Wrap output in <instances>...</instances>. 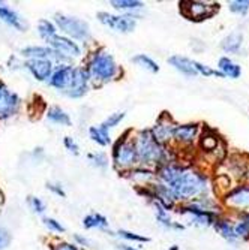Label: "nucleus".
<instances>
[{"mask_svg":"<svg viewBox=\"0 0 249 250\" xmlns=\"http://www.w3.org/2000/svg\"><path fill=\"white\" fill-rule=\"evenodd\" d=\"M53 250H81L75 243H68V241H60L53 246Z\"/></svg>","mask_w":249,"mask_h":250,"instance_id":"43","label":"nucleus"},{"mask_svg":"<svg viewBox=\"0 0 249 250\" xmlns=\"http://www.w3.org/2000/svg\"><path fill=\"white\" fill-rule=\"evenodd\" d=\"M234 234L236 237H242V238H246L249 235V216L245 217L236 228H234Z\"/></svg>","mask_w":249,"mask_h":250,"instance_id":"40","label":"nucleus"},{"mask_svg":"<svg viewBox=\"0 0 249 250\" xmlns=\"http://www.w3.org/2000/svg\"><path fill=\"white\" fill-rule=\"evenodd\" d=\"M225 204H227L228 208L234 211L249 214V185L239 186L230 190L225 196Z\"/></svg>","mask_w":249,"mask_h":250,"instance_id":"12","label":"nucleus"},{"mask_svg":"<svg viewBox=\"0 0 249 250\" xmlns=\"http://www.w3.org/2000/svg\"><path fill=\"white\" fill-rule=\"evenodd\" d=\"M215 226H216L218 232H219L224 238H227L228 241H234V240L237 238L236 234H234V228H233V226H231L228 222H225V220H216Z\"/></svg>","mask_w":249,"mask_h":250,"instance_id":"32","label":"nucleus"},{"mask_svg":"<svg viewBox=\"0 0 249 250\" xmlns=\"http://www.w3.org/2000/svg\"><path fill=\"white\" fill-rule=\"evenodd\" d=\"M242 41H243V36L234 32L222 41V48L227 53H237L239 48L242 47Z\"/></svg>","mask_w":249,"mask_h":250,"instance_id":"29","label":"nucleus"},{"mask_svg":"<svg viewBox=\"0 0 249 250\" xmlns=\"http://www.w3.org/2000/svg\"><path fill=\"white\" fill-rule=\"evenodd\" d=\"M132 129H128L120 138L113 144V151H111V162L116 171L120 174H125L131 171L132 168L138 167V159H137V151H135L134 146V136H131Z\"/></svg>","mask_w":249,"mask_h":250,"instance_id":"4","label":"nucleus"},{"mask_svg":"<svg viewBox=\"0 0 249 250\" xmlns=\"http://www.w3.org/2000/svg\"><path fill=\"white\" fill-rule=\"evenodd\" d=\"M125 174L129 180L135 181V183L140 185V186H147L156 180V172L153 169L144 168V167H135Z\"/></svg>","mask_w":249,"mask_h":250,"instance_id":"19","label":"nucleus"},{"mask_svg":"<svg viewBox=\"0 0 249 250\" xmlns=\"http://www.w3.org/2000/svg\"><path fill=\"white\" fill-rule=\"evenodd\" d=\"M63 147L69 151L71 154H74V156H78L80 154V146H78V143L72 138V136H65L63 138Z\"/></svg>","mask_w":249,"mask_h":250,"instance_id":"39","label":"nucleus"},{"mask_svg":"<svg viewBox=\"0 0 249 250\" xmlns=\"http://www.w3.org/2000/svg\"><path fill=\"white\" fill-rule=\"evenodd\" d=\"M38 35L44 42H48L50 39H53L57 35V27L54 26V22L51 20L47 18H42L38 21V26H36Z\"/></svg>","mask_w":249,"mask_h":250,"instance_id":"25","label":"nucleus"},{"mask_svg":"<svg viewBox=\"0 0 249 250\" xmlns=\"http://www.w3.org/2000/svg\"><path fill=\"white\" fill-rule=\"evenodd\" d=\"M174 129H176V123L173 122V119L168 114H165V112H164V114L158 119L155 126L150 129V133L159 144L167 146L173 140Z\"/></svg>","mask_w":249,"mask_h":250,"instance_id":"13","label":"nucleus"},{"mask_svg":"<svg viewBox=\"0 0 249 250\" xmlns=\"http://www.w3.org/2000/svg\"><path fill=\"white\" fill-rule=\"evenodd\" d=\"M125 117H126V112H125V111L113 112V114H110V116L101 123V126H102L104 129H107V130H111V129L117 127V126L125 120Z\"/></svg>","mask_w":249,"mask_h":250,"instance_id":"30","label":"nucleus"},{"mask_svg":"<svg viewBox=\"0 0 249 250\" xmlns=\"http://www.w3.org/2000/svg\"><path fill=\"white\" fill-rule=\"evenodd\" d=\"M134 146H135V151H137L138 167L159 168L162 165L171 164L170 151L167 150V146H162L158 143L152 136L150 129H143L135 133Z\"/></svg>","mask_w":249,"mask_h":250,"instance_id":"2","label":"nucleus"},{"mask_svg":"<svg viewBox=\"0 0 249 250\" xmlns=\"http://www.w3.org/2000/svg\"><path fill=\"white\" fill-rule=\"evenodd\" d=\"M90 84L92 83H90V77L86 71V67L84 66H75L71 85L66 90L65 96H68L69 99H81L87 95Z\"/></svg>","mask_w":249,"mask_h":250,"instance_id":"9","label":"nucleus"},{"mask_svg":"<svg viewBox=\"0 0 249 250\" xmlns=\"http://www.w3.org/2000/svg\"><path fill=\"white\" fill-rule=\"evenodd\" d=\"M221 141H219V136L213 135V133H204L201 138V147L204 148L207 153H215L219 147Z\"/></svg>","mask_w":249,"mask_h":250,"instance_id":"31","label":"nucleus"},{"mask_svg":"<svg viewBox=\"0 0 249 250\" xmlns=\"http://www.w3.org/2000/svg\"><path fill=\"white\" fill-rule=\"evenodd\" d=\"M0 21L15 29L17 32H26L29 29L27 21L23 18V15L3 2H0Z\"/></svg>","mask_w":249,"mask_h":250,"instance_id":"15","label":"nucleus"},{"mask_svg":"<svg viewBox=\"0 0 249 250\" xmlns=\"http://www.w3.org/2000/svg\"><path fill=\"white\" fill-rule=\"evenodd\" d=\"M83 226L86 229H99V231H107L110 222L108 219L101 214V213H90L83 217Z\"/></svg>","mask_w":249,"mask_h":250,"instance_id":"23","label":"nucleus"},{"mask_svg":"<svg viewBox=\"0 0 249 250\" xmlns=\"http://www.w3.org/2000/svg\"><path fill=\"white\" fill-rule=\"evenodd\" d=\"M219 69L224 77H230V78H239L242 74L240 66L233 63L228 57H222L219 60Z\"/></svg>","mask_w":249,"mask_h":250,"instance_id":"26","label":"nucleus"},{"mask_svg":"<svg viewBox=\"0 0 249 250\" xmlns=\"http://www.w3.org/2000/svg\"><path fill=\"white\" fill-rule=\"evenodd\" d=\"M110 5L122 14H137L144 8V3L140 0H111Z\"/></svg>","mask_w":249,"mask_h":250,"instance_id":"24","label":"nucleus"},{"mask_svg":"<svg viewBox=\"0 0 249 250\" xmlns=\"http://www.w3.org/2000/svg\"><path fill=\"white\" fill-rule=\"evenodd\" d=\"M27 204H29L30 210L35 214H44L45 210H47V206H45V202L41 198H38V196H29L27 198Z\"/></svg>","mask_w":249,"mask_h":250,"instance_id":"35","label":"nucleus"},{"mask_svg":"<svg viewBox=\"0 0 249 250\" xmlns=\"http://www.w3.org/2000/svg\"><path fill=\"white\" fill-rule=\"evenodd\" d=\"M20 54L26 60H39V59L53 60L54 57V51L48 45H29V47H23L20 50Z\"/></svg>","mask_w":249,"mask_h":250,"instance_id":"18","label":"nucleus"},{"mask_svg":"<svg viewBox=\"0 0 249 250\" xmlns=\"http://www.w3.org/2000/svg\"><path fill=\"white\" fill-rule=\"evenodd\" d=\"M180 9L186 18L200 21L212 17L216 11H219V5L206 2H180Z\"/></svg>","mask_w":249,"mask_h":250,"instance_id":"11","label":"nucleus"},{"mask_svg":"<svg viewBox=\"0 0 249 250\" xmlns=\"http://www.w3.org/2000/svg\"><path fill=\"white\" fill-rule=\"evenodd\" d=\"M2 206H3V196L0 193V211H2Z\"/></svg>","mask_w":249,"mask_h":250,"instance_id":"46","label":"nucleus"},{"mask_svg":"<svg viewBox=\"0 0 249 250\" xmlns=\"http://www.w3.org/2000/svg\"><path fill=\"white\" fill-rule=\"evenodd\" d=\"M180 214H188L192 217V222L201 226H209L213 223V214L207 210H203L197 207L195 204H189V206H183L179 208Z\"/></svg>","mask_w":249,"mask_h":250,"instance_id":"17","label":"nucleus"},{"mask_svg":"<svg viewBox=\"0 0 249 250\" xmlns=\"http://www.w3.org/2000/svg\"><path fill=\"white\" fill-rule=\"evenodd\" d=\"M156 180L164 183L177 199L195 201L207 193V178L194 169L179 167L176 164H167L156 171Z\"/></svg>","mask_w":249,"mask_h":250,"instance_id":"1","label":"nucleus"},{"mask_svg":"<svg viewBox=\"0 0 249 250\" xmlns=\"http://www.w3.org/2000/svg\"><path fill=\"white\" fill-rule=\"evenodd\" d=\"M87 133H89V138L92 140L95 144H98L99 147H108L113 143L110 130L104 129L101 125L90 126L89 130H87Z\"/></svg>","mask_w":249,"mask_h":250,"instance_id":"22","label":"nucleus"},{"mask_svg":"<svg viewBox=\"0 0 249 250\" xmlns=\"http://www.w3.org/2000/svg\"><path fill=\"white\" fill-rule=\"evenodd\" d=\"M45 117L47 120L53 125H57V126H71L72 125V119L71 116L68 114V112L60 108V106H50L47 111H45Z\"/></svg>","mask_w":249,"mask_h":250,"instance_id":"21","label":"nucleus"},{"mask_svg":"<svg viewBox=\"0 0 249 250\" xmlns=\"http://www.w3.org/2000/svg\"><path fill=\"white\" fill-rule=\"evenodd\" d=\"M198 136V125L188 123V125H176L173 132V140L180 146H191Z\"/></svg>","mask_w":249,"mask_h":250,"instance_id":"16","label":"nucleus"},{"mask_svg":"<svg viewBox=\"0 0 249 250\" xmlns=\"http://www.w3.org/2000/svg\"><path fill=\"white\" fill-rule=\"evenodd\" d=\"M74 69L75 66L74 64H56L54 66V71L50 77V80L47 81V84L57 90L60 93H66V90L69 88L72 77H74Z\"/></svg>","mask_w":249,"mask_h":250,"instance_id":"10","label":"nucleus"},{"mask_svg":"<svg viewBox=\"0 0 249 250\" xmlns=\"http://www.w3.org/2000/svg\"><path fill=\"white\" fill-rule=\"evenodd\" d=\"M194 66H195V71H197V74H200V75H204V77H210V75L224 77L221 72H218V71H213L212 67H209V66H204V64L200 63V62H195V60H194Z\"/></svg>","mask_w":249,"mask_h":250,"instance_id":"38","label":"nucleus"},{"mask_svg":"<svg viewBox=\"0 0 249 250\" xmlns=\"http://www.w3.org/2000/svg\"><path fill=\"white\" fill-rule=\"evenodd\" d=\"M42 223H44V226L47 228L50 232H54V234H63V232H66V228L62 225V222H59L57 219H54V217H44L42 219Z\"/></svg>","mask_w":249,"mask_h":250,"instance_id":"33","label":"nucleus"},{"mask_svg":"<svg viewBox=\"0 0 249 250\" xmlns=\"http://www.w3.org/2000/svg\"><path fill=\"white\" fill-rule=\"evenodd\" d=\"M84 67L90 77V83L96 85H104L111 81H116L123 74L114 56L108 53L105 48H96L89 56Z\"/></svg>","mask_w":249,"mask_h":250,"instance_id":"3","label":"nucleus"},{"mask_svg":"<svg viewBox=\"0 0 249 250\" xmlns=\"http://www.w3.org/2000/svg\"><path fill=\"white\" fill-rule=\"evenodd\" d=\"M12 243V234L5 226H0V250H6Z\"/></svg>","mask_w":249,"mask_h":250,"instance_id":"36","label":"nucleus"},{"mask_svg":"<svg viewBox=\"0 0 249 250\" xmlns=\"http://www.w3.org/2000/svg\"><path fill=\"white\" fill-rule=\"evenodd\" d=\"M114 235H117L119 238H122L125 241H132V243H147L149 241L147 237H143L140 234H135V232H131L126 229H119Z\"/></svg>","mask_w":249,"mask_h":250,"instance_id":"34","label":"nucleus"},{"mask_svg":"<svg viewBox=\"0 0 249 250\" xmlns=\"http://www.w3.org/2000/svg\"><path fill=\"white\" fill-rule=\"evenodd\" d=\"M47 45L54 51V57H53L54 64H72L75 59L83 56L80 43L59 33L53 39H50Z\"/></svg>","mask_w":249,"mask_h":250,"instance_id":"6","label":"nucleus"},{"mask_svg":"<svg viewBox=\"0 0 249 250\" xmlns=\"http://www.w3.org/2000/svg\"><path fill=\"white\" fill-rule=\"evenodd\" d=\"M87 159H89L90 165H92L93 168H96V169H99V171H107L108 167H110V159L104 151L89 153Z\"/></svg>","mask_w":249,"mask_h":250,"instance_id":"27","label":"nucleus"},{"mask_svg":"<svg viewBox=\"0 0 249 250\" xmlns=\"http://www.w3.org/2000/svg\"><path fill=\"white\" fill-rule=\"evenodd\" d=\"M168 63L174 67V69L186 77H197V71L194 66V60L183 57V56H171L168 59Z\"/></svg>","mask_w":249,"mask_h":250,"instance_id":"20","label":"nucleus"},{"mask_svg":"<svg viewBox=\"0 0 249 250\" xmlns=\"http://www.w3.org/2000/svg\"><path fill=\"white\" fill-rule=\"evenodd\" d=\"M54 63L48 59H39V60H26L24 62V69L30 72V75L39 81V83H47L54 71Z\"/></svg>","mask_w":249,"mask_h":250,"instance_id":"14","label":"nucleus"},{"mask_svg":"<svg viewBox=\"0 0 249 250\" xmlns=\"http://www.w3.org/2000/svg\"><path fill=\"white\" fill-rule=\"evenodd\" d=\"M47 189L56 195V196H60V198H66V192L63 189V186L60 183H47Z\"/></svg>","mask_w":249,"mask_h":250,"instance_id":"42","label":"nucleus"},{"mask_svg":"<svg viewBox=\"0 0 249 250\" xmlns=\"http://www.w3.org/2000/svg\"><path fill=\"white\" fill-rule=\"evenodd\" d=\"M131 62L135 63L137 66H140V67H143V69L152 72V74H156L158 71H159V66H158V63L152 57H149L146 54H137V56H134L131 59Z\"/></svg>","mask_w":249,"mask_h":250,"instance_id":"28","label":"nucleus"},{"mask_svg":"<svg viewBox=\"0 0 249 250\" xmlns=\"http://www.w3.org/2000/svg\"><path fill=\"white\" fill-rule=\"evenodd\" d=\"M74 243H75L77 246L84 247V249H90V247H93V246H95V243H93L92 240L87 238V237H84V235H81V234H74Z\"/></svg>","mask_w":249,"mask_h":250,"instance_id":"41","label":"nucleus"},{"mask_svg":"<svg viewBox=\"0 0 249 250\" xmlns=\"http://www.w3.org/2000/svg\"><path fill=\"white\" fill-rule=\"evenodd\" d=\"M230 11L234 14H246L249 11V0H234L230 2Z\"/></svg>","mask_w":249,"mask_h":250,"instance_id":"37","label":"nucleus"},{"mask_svg":"<svg viewBox=\"0 0 249 250\" xmlns=\"http://www.w3.org/2000/svg\"><path fill=\"white\" fill-rule=\"evenodd\" d=\"M53 22L57 27V30L62 32L63 36L69 38L72 41L78 42H90L92 41V30L86 20H81L78 17H72L68 14L56 12L53 17Z\"/></svg>","mask_w":249,"mask_h":250,"instance_id":"5","label":"nucleus"},{"mask_svg":"<svg viewBox=\"0 0 249 250\" xmlns=\"http://www.w3.org/2000/svg\"><path fill=\"white\" fill-rule=\"evenodd\" d=\"M21 106L20 96L8 88L5 83L0 81V122L8 120L18 114Z\"/></svg>","mask_w":249,"mask_h":250,"instance_id":"8","label":"nucleus"},{"mask_svg":"<svg viewBox=\"0 0 249 250\" xmlns=\"http://www.w3.org/2000/svg\"><path fill=\"white\" fill-rule=\"evenodd\" d=\"M96 18L105 27L123 35L134 32L137 27V21L140 20L137 14H110L105 11L98 12Z\"/></svg>","mask_w":249,"mask_h":250,"instance_id":"7","label":"nucleus"},{"mask_svg":"<svg viewBox=\"0 0 249 250\" xmlns=\"http://www.w3.org/2000/svg\"><path fill=\"white\" fill-rule=\"evenodd\" d=\"M243 177L249 181V164H245V172H243Z\"/></svg>","mask_w":249,"mask_h":250,"instance_id":"45","label":"nucleus"},{"mask_svg":"<svg viewBox=\"0 0 249 250\" xmlns=\"http://www.w3.org/2000/svg\"><path fill=\"white\" fill-rule=\"evenodd\" d=\"M117 250H138L134 246H128V244H117Z\"/></svg>","mask_w":249,"mask_h":250,"instance_id":"44","label":"nucleus"}]
</instances>
